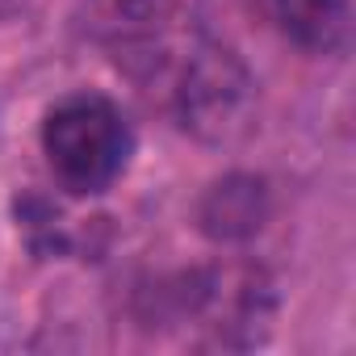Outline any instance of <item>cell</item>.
Here are the masks:
<instances>
[{
	"instance_id": "cell-1",
	"label": "cell",
	"mask_w": 356,
	"mask_h": 356,
	"mask_svg": "<svg viewBox=\"0 0 356 356\" xmlns=\"http://www.w3.org/2000/svg\"><path fill=\"white\" fill-rule=\"evenodd\" d=\"M47 168L72 197H97L126 172L134 130L126 113L101 92H67L42 118Z\"/></svg>"
},
{
	"instance_id": "cell-2",
	"label": "cell",
	"mask_w": 356,
	"mask_h": 356,
	"mask_svg": "<svg viewBox=\"0 0 356 356\" xmlns=\"http://www.w3.org/2000/svg\"><path fill=\"white\" fill-rule=\"evenodd\" d=\"M252 80L239 59L214 42H193L181 59V84H176V109L181 122L202 138H227L248 105Z\"/></svg>"
},
{
	"instance_id": "cell-3",
	"label": "cell",
	"mask_w": 356,
	"mask_h": 356,
	"mask_svg": "<svg viewBox=\"0 0 356 356\" xmlns=\"http://www.w3.org/2000/svg\"><path fill=\"white\" fill-rule=\"evenodd\" d=\"M264 218H268V185L248 172L222 176L197 202V227L214 243H243L264 227Z\"/></svg>"
},
{
	"instance_id": "cell-4",
	"label": "cell",
	"mask_w": 356,
	"mask_h": 356,
	"mask_svg": "<svg viewBox=\"0 0 356 356\" xmlns=\"http://www.w3.org/2000/svg\"><path fill=\"white\" fill-rule=\"evenodd\" d=\"M268 22L302 51H335L348 38L352 0H260Z\"/></svg>"
},
{
	"instance_id": "cell-5",
	"label": "cell",
	"mask_w": 356,
	"mask_h": 356,
	"mask_svg": "<svg viewBox=\"0 0 356 356\" xmlns=\"http://www.w3.org/2000/svg\"><path fill=\"white\" fill-rule=\"evenodd\" d=\"M30 9V0H0V22H13Z\"/></svg>"
}]
</instances>
